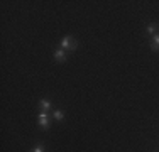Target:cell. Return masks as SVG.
Listing matches in <instances>:
<instances>
[{
	"label": "cell",
	"mask_w": 159,
	"mask_h": 152,
	"mask_svg": "<svg viewBox=\"0 0 159 152\" xmlns=\"http://www.w3.org/2000/svg\"><path fill=\"white\" fill-rule=\"evenodd\" d=\"M76 41L71 39V37H63L61 39V49L63 51H75L76 49Z\"/></svg>",
	"instance_id": "obj_1"
},
{
	"label": "cell",
	"mask_w": 159,
	"mask_h": 152,
	"mask_svg": "<svg viewBox=\"0 0 159 152\" xmlns=\"http://www.w3.org/2000/svg\"><path fill=\"white\" fill-rule=\"evenodd\" d=\"M39 127L41 128H48V113L46 112L39 113Z\"/></svg>",
	"instance_id": "obj_2"
},
{
	"label": "cell",
	"mask_w": 159,
	"mask_h": 152,
	"mask_svg": "<svg viewBox=\"0 0 159 152\" xmlns=\"http://www.w3.org/2000/svg\"><path fill=\"white\" fill-rule=\"evenodd\" d=\"M54 58H56V61H59V63H64V61H66V52H64L63 49H59V51L54 52Z\"/></svg>",
	"instance_id": "obj_3"
},
{
	"label": "cell",
	"mask_w": 159,
	"mask_h": 152,
	"mask_svg": "<svg viewBox=\"0 0 159 152\" xmlns=\"http://www.w3.org/2000/svg\"><path fill=\"white\" fill-rule=\"evenodd\" d=\"M39 106H41V110H43V112H48V110L51 108V103H49L48 100H41L39 101Z\"/></svg>",
	"instance_id": "obj_4"
},
{
	"label": "cell",
	"mask_w": 159,
	"mask_h": 152,
	"mask_svg": "<svg viewBox=\"0 0 159 152\" xmlns=\"http://www.w3.org/2000/svg\"><path fill=\"white\" fill-rule=\"evenodd\" d=\"M152 49L154 51H159V34L154 36V39H152Z\"/></svg>",
	"instance_id": "obj_5"
},
{
	"label": "cell",
	"mask_w": 159,
	"mask_h": 152,
	"mask_svg": "<svg viewBox=\"0 0 159 152\" xmlns=\"http://www.w3.org/2000/svg\"><path fill=\"white\" fill-rule=\"evenodd\" d=\"M156 29H157L156 24H151L149 27H147V34H154V32H156Z\"/></svg>",
	"instance_id": "obj_6"
},
{
	"label": "cell",
	"mask_w": 159,
	"mask_h": 152,
	"mask_svg": "<svg viewBox=\"0 0 159 152\" xmlns=\"http://www.w3.org/2000/svg\"><path fill=\"white\" fill-rule=\"evenodd\" d=\"M54 118L56 120H63V112H61V110H56V112H54Z\"/></svg>",
	"instance_id": "obj_7"
},
{
	"label": "cell",
	"mask_w": 159,
	"mask_h": 152,
	"mask_svg": "<svg viewBox=\"0 0 159 152\" xmlns=\"http://www.w3.org/2000/svg\"><path fill=\"white\" fill-rule=\"evenodd\" d=\"M32 152H44V147H43V145H36V147L32 149Z\"/></svg>",
	"instance_id": "obj_8"
}]
</instances>
